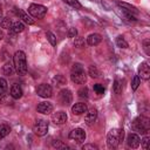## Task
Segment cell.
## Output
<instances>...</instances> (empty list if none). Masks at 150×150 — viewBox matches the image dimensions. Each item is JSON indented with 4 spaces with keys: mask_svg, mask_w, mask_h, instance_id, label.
<instances>
[{
    "mask_svg": "<svg viewBox=\"0 0 150 150\" xmlns=\"http://www.w3.org/2000/svg\"><path fill=\"white\" fill-rule=\"evenodd\" d=\"M13 64L14 69L19 75H26L27 73V60H26V54L22 50L15 52L13 56Z\"/></svg>",
    "mask_w": 150,
    "mask_h": 150,
    "instance_id": "obj_1",
    "label": "cell"
},
{
    "mask_svg": "<svg viewBox=\"0 0 150 150\" xmlns=\"http://www.w3.org/2000/svg\"><path fill=\"white\" fill-rule=\"evenodd\" d=\"M70 80L76 84H83L87 81V75L81 63H74L70 70Z\"/></svg>",
    "mask_w": 150,
    "mask_h": 150,
    "instance_id": "obj_2",
    "label": "cell"
},
{
    "mask_svg": "<svg viewBox=\"0 0 150 150\" xmlns=\"http://www.w3.org/2000/svg\"><path fill=\"white\" fill-rule=\"evenodd\" d=\"M131 128H132V130L136 131L137 134L146 135L148 131H149V128H150L149 118L145 117V116H138V117H136V118L132 121Z\"/></svg>",
    "mask_w": 150,
    "mask_h": 150,
    "instance_id": "obj_3",
    "label": "cell"
},
{
    "mask_svg": "<svg viewBox=\"0 0 150 150\" xmlns=\"http://www.w3.org/2000/svg\"><path fill=\"white\" fill-rule=\"evenodd\" d=\"M122 138H123V130L114 128L107 135V144L110 149H115L118 146Z\"/></svg>",
    "mask_w": 150,
    "mask_h": 150,
    "instance_id": "obj_4",
    "label": "cell"
},
{
    "mask_svg": "<svg viewBox=\"0 0 150 150\" xmlns=\"http://www.w3.org/2000/svg\"><path fill=\"white\" fill-rule=\"evenodd\" d=\"M28 13L33 16V18H38L41 19L47 14V7L39 5V4H32L28 7Z\"/></svg>",
    "mask_w": 150,
    "mask_h": 150,
    "instance_id": "obj_5",
    "label": "cell"
},
{
    "mask_svg": "<svg viewBox=\"0 0 150 150\" xmlns=\"http://www.w3.org/2000/svg\"><path fill=\"white\" fill-rule=\"evenodd\" d=\"M33 132L38 136H45L48 132V122L46 120H38L33 125Z\"/></svg>",
    "mask_w": 150,
    "mask_h": 150,
    "instance_id": "obj_6",
    "label": "cell"
},
{
    "mask_svg": "<svg viewBox=\"0 0 150 150\" xmlns=\"http://www.w3.org/2000/svg\"><path fill=\"white\" fill-rule=\"evenodd\" d=\"M36 94L40 96V97H43V98H49L53 96V89L49 84L47 83H41L36 87Z\"/></svg>",
    "mask_w": 150,
    "mask_h": 150,
    "instance_id": "obj_7",
    "label": "cell"
},
{
    "mask_svg": "<svg viewBox=\"0 0 150 150\" xmlns=\"http://www.w3.org/2000/svg\"><path fill=\"white\" fill-rule=\"evenodd\" d=\"M57 100H59V102H60L61 104L68 105V104H70L71 101H73V94H71V91H70L69 89L63 88V89L60 90L59 96H57Z\"/></svg>",
    "mask_w": 150,
    "mask_h": 150,
    "instance_id": "obj_8",
    "label": "cell"
},
{
    "mask_svg": "<svg viewBox=\"0 0 150 150\" xmlns=\"http://www.w3.org/2000/svg\"><path fill=\"white\" fill-rule=\"evenodd\" d=\"M69 138L76 143H82L86 139V131L81 128H75L69 132Z\"/></svg>",
    "mask_w": 150,
    "mask_h": 150,
    "instance_id": "obj_9",
    "label": "cell"
},
{
    "mask_svg": "<svg viewBox=\"0 0 150 150\" xmlns=\"http://www.w3.org/2000/svg\"><path fill=\"white\" fill-rule=\"evenodd\" d=\"M138 77L144 80V81H148L150 79V67L146 62H142L138 67Z\"/></svg>",
    "mask_w": 150,
    "mask_h": 150,
    "instance_id": "obj_10",
    "label": "cell"
},
{
    "mask_svg": "<svg viewBox=\"0 0 150 150\" xmlns=\"http://www.w3.org/2000/svg\"><path fill=\"white\" fill-rule=\"evenodd\" d=\"M127 144H128V146L131 148V149L138 148L139 144H141V138H139V136H138L137 134H129V135L127 136Z\"/></svg>",
    "mask_w": 150,
    "mask_h": 150,
    "instance_id": "obj_11",
    "label": "cell"
},
{
    "mask_svg": "<svg viewBox=\"0 0 150 150\" xmlns=\"http://www.w3.org/2000/svg\"><path fill=\"white\" fill-rule=\"evenodd\" d=\"M53 109H54L53 104H52L50 102H47V101L40 102V103L38 104V107H36V110H38L40 114H45V115L50 114V112L53 111Z\"/></svg>",
    "mask_w": 150,
    "mask_h": 150,
    "instance_id": "obj_12",
    "label": "cell"
},
{
    "mask_svg": "<svg viewBox=\"0 0 150 150\" xmlns=\"http://www.w3.org/2000/svg\"><path fill=\"white\" fill-rule=\"evenodd\" d=\"M67 114L64 111H56L52 115V121L55 124H63L67 122Z\"/></svg>",
    "mask_w": 150,
    "mask_h": 150,
    "instance_id": "obj_13",
    "label": "cell"
},
{
    "mask_svg": "<svg viewBox=\"0 0 150 150\" xmlns=\"http://www.w3.org/2000/svg\"><path fill=\"white\" fill-rule=\"evenodd\" d=\"M117 5L122 8V11H123V12L130 13V14H132V15L138 14L137 8H136L135 6H132V5H130V4H128V2H121V1H117Z\"/></svg>",
    "mask_w": 150,
    "mask_h": 150,
    "instance_id": "obj_14",
    "label": "cell"
},
{
    "mask_svg": "<svg viewBox=\"0 0 150 150\" xmlns=\"http://www.w3.org/2000/svg\"><path fill=\"white\" fill-rule=\"evenodd\" d=\"M14 13L19 16V19H21L23 22H26V23H28V25H33L34 23V20L27 14V13H25L22 9H19V8H14Z\"/></svg>",
    "mask_w": 150,
    "mask_h": 150,
    "instance_id": "obj_15",
    "label": "cell"
},
{
    "mask_svg": "<svg viewBox=\"0 0 150 150\" xmlns=\"http://www.w3.org/2000/svg\"><path fill=\"white\" fill-rule=\"evenodd\" d=\"M87 110H88L87 104H86V103H82V102L75 103V104L71 107V111H73V114H75V115H82V114H84Z\"/></svg>",
    "mask_w": 150,
    "mask_h": 150,
    "instance_id": "obj_16",
    "label": "cell"
},
{
    "mask_svg": "<svg viewBox=\"0 0 150 150\" xmlns=\"http://www.w3.org/2000/svg\"><path fill=\"white\" fill-rule=\"evenodd\" d=\"M87 114H86V116H84V121H86V123L88 124V125H90V124H93L95 121H96V118H97V110L96 109H90L89 111H86Z\"/></svg>",
    "mask_w": 150,
    "mask_h": 150,
    "instance_id": "obj_17",
    "label": "cell"
},
{
    "mask_svg": "<svg viewBox=\"0 0 150 150\" xmlns=\"http://www.w3.org/2000/svg\"><path fill=\"white\" fill-rule=\"evenodd\" d=\"M102 41V36L97 33H93L87 38V43L89 46H96Z\"/></svg>",
    "mask_w": 150,
    "mask_h": 150,
    "instance_id": "obj_18",
    "label": "cell"
},
{
    "mask_svg": "<svg viewBox=\"0 0 150 150\" xmlns=\"http://www.w3.org/2000/svg\"><path fill=\"white\" fill-rule=\"evenodd\" d=\"M22 88L19 86V84H16V83H14L13 86H12V88H11V96L13 97V98H15V100H18V98H20L21 96H22Z\"/></svg>",
    "mask_w": 150,
    "mask_h": 150,
    "instance_id": "obj_19",
    "label": "cell"
},
{
    "mask_svg": "<svg viewBox=\"0 0 150 150\" xmlns=\"http://www.w3.org/2000/svg\"><path fill=\"white\" fill-rule=\"evenodd\" d=\"M23 29H25V25H23L21 21H15V22H12V26H11V28H9L11 33H14V34L21 33Z\"/></svg>",
    "mask_w": 150,
    "mask_h": 150,
    "instance_id": "obj_20",
    "label": "cell"
},
{
    "mask_svg": "<svg viewBox=\"0 0 150 150\" xmlns=\"http://www.w3.org/2000/svg\"><path fill=\"white\" fill-rule=\"evenodd\" d=\"M122 89H123L122 81L118 80V79H116V80L114 81V86H112V90H114V93H115L116 95H120V94L122 93Z\"/></svg>",
    "mask_w": 150,
    "mask_h": 150,
    "instance_id": "obj_21",
    "label": "cell"
},
{
    "mask_svg": "<svg viewBox=\"0 0 150 150\" xmlns=\"http://www.w3.org/2000/svg\"><path fill=\"white\" fill-rule=\"evenodd\" d=\"M88 75H90L93 79H96V77H98V76H100V70L97 69V67H96V66L90 64V66H89V68H88Z\"/></svg>",
    "mask_w": 150,
    "mask_h": 150,
    "instance_id": "obj_22",
    "label": "cell"
},
{
    "mask_svg": "<svg viewBox=\"0 0 150 150\" xmlns=\"http://www.w3.org/2000/svg\"><path fill=\"white\" fill-rule=\"evenodd\" d=\"M13 70H14V64L11 63V62H6L5 66H4V68H2L4 74L5 75H11L13 73Z\"/></svg>",
    "mask_w": 150,
    "mask_h": 150,
    "instance_id": "obj_23",
    "label": "cell"
},
{
    "mask_svg": "<svg viewBox=\"0 0 150 150\" xmlns=\"http://www.w3.org/2000/svg\"><path fill=\"white\" fill-rule=\"evenodd\" d=\"M7 88H8V86H7V81H6L4 77H0V96H2V95L6 94Z\"/></svg>",
    "mask_w": 150,
    "mask_h": 150,
    "instance_id": "obj_24",
    "label": "cell"
},
{
    "mask_svg": "<svg viewBox=\"0 0 150 150\" xmlns=\"http://www.w3.org/2000/svg\"><path fill=\"white\" fill-rule=\"evenodd\" d=\"M116 46L120 47V48H128V42L124 40L123 36H117L116 38Z\"/></svg>",
    "mask_w": 150,
    "mask_h": 150,
    "instance_id": "obj_25",
    "label": "cell"
},
{
    "mask_svg": "<svg viewBox=\"0 0 150 150\" xmlns=\"http://www.w3.org/2000/svg\"><path fill=\"white\" fill-rule=\"evenodd\" d=\"M9 132H11V128L7 124H0V135L2 138L6 137Z\"/></svg>",
    "mask_w": 150,
    "mask_h": 150,
    "instance_id": "obj_26",
    "label": "cell"
},
{
    "mask_svg": "<svg viewBox=\"0 0 150 150\" xmlns=\"http://www.w3.org/2000/svg\"><path fill=\"white\" fill-rule=\"evenodd\" d=\"M0 26L1 28H5V29H9L11 26H12V20L9 18H4L0 22Z\"/></svg>",
    "mask_w": 150,
    "mask_h": 150,
    "instance_id": "obj_27",
    "label": "cell"
},
{
    "mask_svg": "<svg viewBox=\"0 0 150 150\" xmlns=\"http://www.w3.org/2000/svg\"><path fill=\"white\" fill-rule=\"evenodd\" d=\"M66 4H68L69 6H71L73 8H75V9H81V4L77 1V0H63Z\"/></svg>",
    "mask_w": 150,
    "mask_h": 150,
    "instance_id": "obj_28",
    "label": "cell"
},
{
    "mask_svg": "<svg viewBox=\"0 0 150 150\" xmlns=\"http://www.w3.org/2000/svg\"><path fill=\"white\" fill-rule=\"evenodd\" d=\"M46 36H47V39H48V41L50 42L52 46H56V42H57V41H56V36H55L54 33H52V32H47Z\"/></svg>",
    "mask_w": 150,
    "mask_h": 150,
    "instance_id": "obj_29",
    "label": "cell"
},
{
    "mask_svg": "<svg viewBox=\"0 0 150 150\" xmlns=\"http://www.w3.org/2000/svg\"><path fill=\"white\" fill-rule=\"evenodd\" d=\"M77 94H79V96L80 97H82V98H88V94H89V91H88V88L87 87H82V88H80L79 90H77Z\"/></svg>",
    "mask_w": 150,
    "mask_h": 150,
    "instance_id": "obj_30",
    "label": "cell"
},
{
    "mask_svg": "<svg viewBox=\"0 0 150 150\" xmlns=\"http://www.w3.org/2000/svg\"><path fill=\"white\" fill-rule=\"evenodd\" d=\"M52 145H53L54 148H56V149H69V146H68V145L63 144L61 141H57V139L53 141V142H52Z\"/></svg>",
    "mask_w": 150,
    "mask_h": 150,
    "instance_id": "obj_31",
    "label": "cell"
},
{
    "mask_svg": "<svg viewBox=\"0 0 150 150\" xmlns=\"http://www.w3.org/2000/svg\"><path fill=\"white\" fill-rule=\"evenodd\" d=\"M139 84H141V79L138 77V75H135L134 79H132V82H131V89L132 90H136Z\"/></svg>",
    "mask_w": 150,
    "mask_h": 150,
    "instance_id": "obj_32",
    "label": "cell"
},
{
    "mask_svg": "<svg viewBox=\"0 0 150 150\" xmlns=\"http://www.w3.org/2000/svg\"><path fill=\"white\" fill-rule=\"evenodd\" d=\"M74 45H75V47H79V48L84 47V39H83V38H81V36H75Z\"/></svg>",
    "mask_w": 150,
    "mask_h": 150,
    "instance_id": "obj_33",
    "label": "cell"
},
{
    "mask_svg": "<svg viewBox=\"0 0 150 150\" xmlns=\"http://www.w3.org/2000/svg\"><path fill=\"white\" fill-rule=\"evenodd\" d=\"M150 40L149 39H145L144 41H143V49H144V52H145V54L146 55H150Z\"/></svg>",
    "mask_w": 150,
    "mask_h": 150,
    "instance_id": "obj_34",
    "label": "cell"
},
{
    "mask_svg": "<svg viewBox=\"0 0 150 150\" xmlns=\"http://www.w3.org/2000/svg\"><path fill=\"white\" fill-rule=\"evenodd\" d=\"M94 91H95L96 94L101 95V94L104 93V87H103L102 84H100V83H96V84H94Z\"/></svg>",
    "mask_w": 150,
    "mask_h": 150,
    "instance_id": "obj_35",
    "label": "cell"
},
{
    "mask_svg": "<svg viewBox=\"0 0 150 150\" xmlns=\"http://www.w3.org/2000/svg\"><path fill=\"white\" fill-rule=\"evenodd\" d=\"M67 35H68V38H75L76 35H77V30H76V28L75 27H70L69 29H68V32H67Z\"/></svg>",
    "mask_w": 150,
    "mask_h": 150,
    "instance_id": "obj_36",
    "label": "cell"
},
{
    "mask_svg": "<svg viewBox=\"0 0 150 150\" xmlns=\"http://www.w3.org/2000/svg\"><path fill=\"white\" fill-rule=\"evenodd\" d=\"M141 141H142V145H143V148L146 150V149H148V143H149V136L145 135V137H144L143 139H141Z\"/></svg>",
    "mask_w": 150,
    "mask_h": 150,
    "instance_id": "obj_37",
    "label": "cell"
},
{
    "mask_svg": "<svg viewBox=\"0 0 150 150\" xmlns=\"http://www.w3.org/2000/svg\"><path fill=\"white\" fill-rule=\"evenodd\" d=\"M82 149L83 150H88V149H91V150H96V149H98L97 148V145H95V144H84L83 146H82Z\"/></svg>",
    "mask_w": 150,
    "mask_h": 150,
    "instance_id": "obj_38",
    "label": "cell"
},
{
    "mask_svg": "<svg viewBox=\"0 0 150 150\" xmlns=\"http://www.w3.org/2000/svg\"><path fill=\"white\" fill-rule=\"evenodd\" d=\"M0 19H2V6L0 4Z\"/></svg>",
    "mask_w": 150,
    "mask_h": 150,
    "instance_id": "obj_39",
    "label": "cell"
},
{
    "mask_svg": "<svg viewBox=\"0 0 150 150\" xmlns=\"http://www.w3.org/2000/svg\"><path fill=\"white\" fill-rule=\"evenodd\" d=\"M2 38H4V33H2V30L0 29V40H2Z\"/></svg>",
    "mask_w": 150,
    "mask_h": 150,
    "instance_id": "obj_40",
    "label": "cell"
},
{
    "mask_svg": "<svg viewBox=\"0 0 150 150\" xmlns=\"http://www.w3.org/2000/svg\"><path fill=\"white\" fill-rule=\"evenodd\" d=\"M1 138H2V137H1V135H0V139H1Z\"/></svg>",
    "mask_w": 150,
    "mask_h": 150,
    "instance_id": "obj_41",
    "label": "cell"
}]
</instances>
